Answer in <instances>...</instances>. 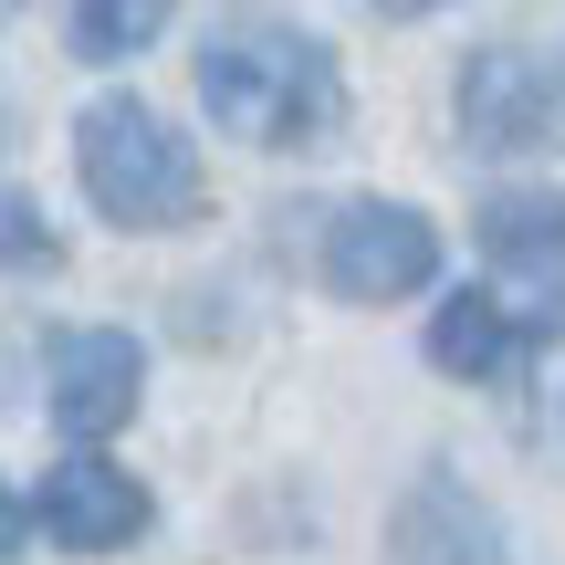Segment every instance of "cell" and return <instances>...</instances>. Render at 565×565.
<instances>
[{
  "mask_svg": "<svg viewBox=\"0 0 565 565\" xmlns=\"http://www.w3.org/2000/svg\"><path fill=\"white\" fill-rule=\"evenodd\" d=\"M200 105L242 147H324L345 126V74L315 32L242 11L200 42Z\"/></svg>",
  "mask_w": 565,
  "mask_h": 565,
  "instance_id": "cell-1",
  "label": "cell"
},
{
  "mask_svg": "<svg viewBox=\"0 0 565 565\" xmlns=\"http://www.w3.org/2000/svg\"><path fill=\"white\" fill-rule=\"evenodd\" d=\"M74 168H84V200H95L116 231H189L200 200H210L200 147H189L147 95H95L84 105L74 116Z\"/></svg>",
  "mask_w": 565,
  "mask_h": 565,
  "instance_id": "cell-2",
  "label": "cell"
},
{
  "mask_svg": "<svg viewBox=\"0 0 565 565\" xmlns=\"http://www.w3.org/2000/svg\"><path fill=\"white\" fill-rule=\"evenodd\" d=\"M42 398H53V429L63 440H116L147 398V356L126 324H53L42 335Z\"/></svg>",
  "mask_w": 565,
  "mask_h": 565,
  "instance_id": "cell-3",
  "label": "cell"
},
{
  "mask_svg": "<svg viewBox=\"0 0 565 565\" xmlns=\"http://www.w3.org/2000/svg\"><path fill=\"white\" fill-rule=\"evenodd\" d=\"M440 273V231L408 200H345L324 221V294L335 303H398Z\"/></svg>",
  "mask_w": 565,
  "mask_h": 565,
  "instance_id": "cell-4",
  "label": "cell"
},
{
  "mask_svg": "<svg viewBox=\"0 0 565 565\" xmlns=\"http://www.w3.org/2000/svg\"><path fill=\"white\" fill-rule=\"evenodd\" d=\"M32 524L53 534V555H116V545L147 534V492L105 450H74V461H53L32 482Z\"/></svg>",
  "mask_w": 565,
  "mask_h": 565,
  "instance_id": "cell-5",
  "label": "cell"
},
{
  "mask_svg": "<svg viewBox=\"0 0 565 565\" xmlns=\"http://www.w3.org/2000/svg\"><path fill=\"white\" fill-rule=\"evenodd\" d=\"M461 137L492 147V158L555 137V74H545V53H524V42H482V53L461 63Z\"/></svg>",
  "mask_w": 565,
  "mask_h": 565,
  "instance_id": "cell-6",
  "label": "cell"
},
{
  "mask_svg": "<svg viewBox=\"0 0 565 565\" xmlns=\"http://www.w3.org/2000/svg\"><path fill=\"white\" fill-rule=\"evenodd\" d=\"M387 545H398V565H503V513L450 471H419L387 513Z\"/></svg>",
  "mask_w": 565,
  "mask_h": 565,
  "instance_id": "cell-7",
  "label": "cell"
},
{
  "mask_svg": "<svg viewBox=\"0 0 565 565\" xmlns=\"http://www.w3.org/2000/svg\"><path fill=\"white\" fill-rule=\"evenodd\" d=\"M524 356V324H513L503 294H450L440 315H429V366H450V377H503V366Z\"/></svg>",
  "mask_w": 565,
  "mask_h": 565,
  "instance_id": "cell-8",
  "label": "cell"
},
{
  "mask_svg": "<svg viewBox=\"0 0 565 565\" xmlns=\"http://www.w3.org/2000/svg\"><path fill=\"white\" fill-rule=\"evenodd\" d=\"M482 252L503 273H555L565 263V189H492L482 200Z\"/></svg>",
  "mask_w": 565,
  "mask_h": 565,
  "instance_id": "cell-9",
  "label": "cell"
},
{
  "mask_svg": "<svg viewBox=\"0 0 565 565\" xmlns=\"http://www.w3.org/2000/svg\"><path fill=\"white\" fill-rule=\"evenodd\" d=\"M158 0H74L63 11V42H74V63H126V53H147L158 42Z\"/></svg>",
  "mask_w": 565,
  "mask_h": 565,
  "instance_id": "cell-10",
  "label": "cell"
},
{
  "mask_svg": "<svg viewBox=\"0 0 565 565\" xmlns=\"http://www.w3.org/2000/svg\"><path fill=\"white\" fill-rule=\"evenodd\" d=\"M11 263H21V273L53 263V242H42V200H32V189H11Z\"/></svg>",
  "mask_w": 565,
  "mask_h": 565,
  "instance_id": "cell-11",
  "label": "cell"
}]
</instances>
